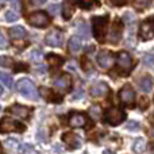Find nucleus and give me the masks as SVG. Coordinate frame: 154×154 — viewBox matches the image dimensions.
<instances>
[{
    "instance_id": "obj_40",
    "label": "nucleus",
    "mask_w": 154,
    "mask_h": 154,
    "mask_svg": "<svg viewBox=\"0 0 154 154\" xmlns=\"http://www.w3.org/2000/svg\"><path fill=\"white\" fill-rule=\"evenodd\" d=\"M152 135L154 137V128H153V130H152Z\"/></svg>"
},
{
    "instance_id": "obj_8",
    "label": "nucleus",
    "mask_w": 154,
    "mask_h": 154,
    "mask_svg": "<svg viewBox=\"0 0 154 154\" xmlns=\"http://www.w3.org/2000/svg\"><path fill=\"white\" fill-rule=\"evenodd\" d=\"M64 42V32L61 30H51L48 35H46V43L51 48H58Z\"/></svg>"
},
{
    "instance_id": "obj_36",
    "label": "nucleus",
    "mask_w": 154,
    "mask_h": 154,
    "mask_svg": "<svg viewBox=\"0 0 154 154\" xmlns=\"http://www.w3.org/2000/svg\"><path fill=\"white\" fill-rule=\"evenodd\" d=\"M149 154H154V143H150V150H149Z\"/></svg>"
},
{
    "instance_id": "obj_18",
    "label": "nucleus",
    "mask_w": 154,
    "mask_h": 154,
    "mask_svg": "<svg viewBox=\"0 0 154 154\" xmlns=\"http://www.w3.org/2000/svg\"><path fill=\"white\" fill-rule=\"evenodd\" d=\"M75 3L76 0H65L62 4V16L65 20H69L75 12Z\"/></svg>"
},
{
    "instance_id": "obj_1",
    "label": "nucleus",
    "mask_w": 154,
    "mask_h": 154,
    "mask_svg": "<svg viewBox=\"0 0 154 154\" xmlns=\"http://www.w3.org/2000/svg\"><path fill=\"white\" fill-rule=\"evenodd\" d=\"M109 18L108 15L104 16H93L92 18V30L93 35L99 42H104V37L107 32V26H108Z\"/></svg>"
},
{
    "instance_id": "obj_4",
    "label": "nucleus",
    "mask_w": 154,
    "mask_h": 154,
    "mask_svg": "<svg viewBox=\"0 0 154 154\" xmlns=\"http://www.w3.org/2000/svg\"><path fill=\"white\" fill-rule=\"evenodd\" d=\"M24 126L11 118H3L0 120V133H23Z\"/></svg>"
},
{
    "instance_id": "obj_32",
    "label": "nucleus",
    "mask_w": 154,
    "mask_h": 154,
    "mask_svg": "<svg viewBox=\"0 0 154 154\" xmlns=\"http://www.w3.org/2000/svg\"><path fill=\"white\" fill-rule=\"evenodd\" d=\"M77 4L81 5V8H91V2H87V0H76Z\"/></svg>"
},
{
    "instance_id": "obj_28",
    "label": "nucleus",
    "mask_w": 154,
    "mask_h": 154,
    "mask_svg": "<svg viewBox=\"0 0 154 154\" xmlns=\"http://www.w3.org/2000/svg\"><path fill=\"white\" fill-rule=\"evenodd\" d=\"M143 62H145V65H147V66H152V68H154V53H152V54H147V56H145Z\"/></svg>"
},
{
    "instance_id": "obj_30",
    "label": "nucleus",
    "mask_w": 154,
    "mask_h": 154,
    "mask_svg": "<svg viewBox=\"0 0 154 154\" xmlns=\"http://www.w3.org/2000/svg\"><path fill=\"white\" fill-rule=\"evenodd\" d=\"M0 66H12V60L10 57L0 56Z\"/></svg>"
},
{
    "instance_id": "obj_34",
    "label": "nucleus",
    "mask_w": 154,
    "mask_h": 154,
    "mask_svg": "<svg viewBox=\"0 0 154 154\" xmlns=\"http://www.w3.org/2000/svg\"><path fill=\"white\" fill-rule=\"evenodd\" d=\"M7 39H5L4 37H3L2 34H0V49H4V48H7Z\"/></svg>"
},
{
    "instance_id": "obj_11",
    "label": "nucleus",
    "mask_w": 154,
    "mask_h": 154,
    "mask_svg": "<svg viewBox=\"0 0 154 154\" xmlns=\"http://www.w3.org/2000/svg\"><path fill=\"white\" fill-rule=\"evenodd\" d=\"M114 62V54L108 50H101L97 56V64L99 66L104 68V69H108L109 66Z\"/></svg>"
},
{
    "instance_id": "obj_23",
    "label": "nucleus",
    "mask_w": 154,
    "mask_h": 154,
    "mask_svg": "<svg viewBox=\"0 0 154 154\" xmlns=\"http://www.w3.org/2000/svg\"><path fill=\"white\" fill-rule=\"evenodd\" d=\"M46 58H48L50 66H53V68H58V66H61V65L64 64V58L60 57V56H57V54H49Z\"/></svg>"
},
{
    "instance_id": "obj_13",
    "label": "nucleus",
    "mask_w": 154,
    "mask_h": 154,
    "mask_svg": "<svg viewBox=\"0 0 154 154\" xmlns=\"http://www.w3.org/2000/svg\"><path fill=\"white\" fill-rule=\"evenodd\" d=\"M87 123H88L87 116H85L84 114H81V112H75V114H72L69 118V125L75 128L84 127Z\"/></svg>"
},
{
    "instance_id": "obj_33",
    "label": "nucleus",
    "mask_w": 154,
    "mask_h": 154,
    "mask_svg": "<svg viewBox=\"0 0 154 154\" xmlns=\"http://www.w3.org/2000/svg\"><path fill=\"white\" fill-rule=\"evenodd\" d=\"M79 31H80V34H84L85 37H87L88 35V30H87V24L84 23V22H82V26H80L79 27Z\"/></svg>"
},
{
    "instance_id": "obj_27",
    "label": "nucleus",
    "mask_w": 154,
    "mask_h": 154,
    "mask_svg": "<svg viewBox=\"0 0 154 154\" xmlns=\"http://www.w3.org/2000/svg\"><path fill=\"white\" fill-rule=\"evenodd\" d=\"M134 5L138 10H145L150 5V0H134Z\"/></svg>"
},
{
    "instance_id": "obj_19",
    "label": "nucleus",
    "mask_w": 154,
    "mask_h": 154,
    "mask_svg": "<svg viewBox=\"0 0 154 154\" xmlns=\"http://www.w3.org/2000/svg\"><path fill=\"white\" fill-rule=\"evenodd\" d=\"M8 34H10V37L12 39H22L26 35V30H24L23 26H15L8 30Z\"/></svg>"
},
{
    "instance_id": "obj_16",
    "label": "nucleus",
    "mask_w": 154,
    "mask_h": 154,
    "mask_svg": "<svg viewBox=\"0 0 154 154\" xmlns=\"http://www.w3.org/2000/svg\"><path fill=\"white\" fill-rule=\"evenodd\" d=\"M54 85L60 89H69L70 85H72V77L68 73H64V75H61L54 80Z\"/></svg>"
},
{
    "instance_id": "obj_21",
    "label": "nucleus",
    "mask_w": 154,
    "mask_h": 154,
    "mask_svg": "<svg viewBox=\"0 0 154 154\" xmlns=\"http://www.w3.org/2000/svg\"><path fill=\"white\" fill-rule=\"evenodd\" d=\"M145 150H146V141L143 138L135 139V142L133 145V152L135 154H143Z\"/></svg>"
},
{
    "instance_id": "obj_17",
    "label": "nucleus",
    "mask_w": 154,
    "mask_h": 154,
    "mask_svg": "<svg viewBox=\"0 0 154 154\" xmlns=\"http://www.w3.org/2000/svg\"><path fill=\"white\" fill-rule=\"evenodd\" d=\"M62 139H64L65 143L69 147H72V149H77V147H80V145H81V139L79 138V135H76V134H73V133H65L64 135H62Z\"/></svg>"
},
{
    "instance_id": "obj_14",
    "label": "nucleus",
    "mask_w": 154,
    "mask_h": 154,
    "mask_svg": "<svg viewBox=\"0 0 154 154\" xmlns=\"http://www.w3.org/2000/svg\"><path fill=\"white\" fill-rule=\"evenodd\" d=\"M108 92V85L106 82H97V84L92 85L89 89V93L92 97H103Z\"/></svg>"
},
{
    "instance_id": "obj_26",
    "label": "nucleus",
    "mask_w": 154,
    "mask_h": 154,
    "mask_svg": "<svg viewBox=\"0 0 154 154\" xmlns=\"http://www.w3.org/2000/svg\"><path fill=\"white\" fill-rule=\"evenodd\" d=\"M89 115L93 119H99L101 116V108L99 106H92L89 108Z\"/></svg>"
},
{
    "instance_id": "obj_2",
    "label": "nucleus",
    "mask_w": 154,
    "mask_h": 154,
    "mask_svg": "<svg viewBox=\"0 0 154 154\" xmlns=\"http://www.w3.org/2000/svg\"><path fill=\"white\" fill-rule=\"evenodd\" d=\"M18 92L20 93L22 96L30 99V100H37L38 96H39V92L37 91L34 82L29 79H20L18 81Z\"/></svg>"
},
{
    "instance_id": "obj_37",
    "label": "nucleus",
    "mask_w": 154,
    "mask_h": 154,
    "mask_svg": "<svg viewBox=\"0 0 154 154\" xmlns=\"http://www.w3.org/2000/svg\"><path fill=\"white\" fill-rule=\"evenodd\" d=\"M103 154H115V153L112 152V150H104Z\"/></svg>"
},
{
    "instance_id": "obj_9",
    "label": "nucleus",
    "mask_w": 154,
    "mask_h": 154,
    "mask_svg": "<svg viewBox=\"0 0 154 154\" xmlns=\"http://www.w3.org/2000/svg\"><path fill=\"white\" fill-rule=\"evenodd\" d=\"M119 99L123 104H127V106H131L135 101V92L131 88V85H125L119 91Z\"/></svg>"
},
{
    "instance_id": "obj_31",
    "label": "nucleus",
    "mask_w": 154,
    "mask_h": 154,
    "mask_svg": "<svg viewBox=\"0 0 154 154\" xmlns=\"http://www.w3.org/2000/svg\"><path fill=\"white\" fill-rule=\"evenodd\" d=\"M16 19H18V15L14 11H7L5 12V20L7 22H15Z\"/></svg>"
},
{
    "instance_id": "obj_12",
    "label": "nucleus",
    "mask_w": 154,
    "mask_h": 154,
    "mask_svg": "<svg viewBox=\"0 0 154 154\" xmlns=\"http://www.w3.org/2000/svg\"><path fill=\"white\" fill-rule=\"evenodd\" d=\"M122 31H123V26L120 23V20H115L114 26L111 29V32H109V42L112 45H116L119 43L120 38H122Z\"/></svg>"
},
{
    "instance_id": "obj_39",
    "label": "nucleus",
    "mask_w": 154,
    "mask_h": 154,
    "mask_svg": "<svg viewBox=\"0 0 154 154\" xmlns=\"http://www.w3.org/2000/svg\"><path fill=\"white\" fill-rule=\"evenodd\" d=\"M2 93H3V88L0 87V96H2Z\"/></svg>"
},
{
    "instance_id": "obj_5",
    "label": "nucleus",
    "mask_w": 154,
    "mask_h": 154,
    "mask_svg": "<svg viewBox=\"0 0 154 154\" xmlns=\"http://www.w3.org/2000/svg\"><path fill=\"white\" fill-rule=\"evenodd\" d=\"M104 118H106V122L111 126H118L125 120L126 115L123 112V109L118 108V107H111L106 111L104 114Z\"/></svg>"
},
{
    "instance_id": "obj_10",
    "label": "nucleus",
    "mask_w": 154,
    "mask_h": 154,
    "mask_svg": "<svg viewBox=\"0 0 154 154\" xmlns=\"http://www.w3.org/2000/svg\"><path fill=\"white\" fill-rule=\"evenodd\" d=\"M7 112L20 118V119H29V116H30V108L22 106V104H12L11 107L7 108Z\"/></svg>"
},
{
    "instance_id": "obj_35",
    "label": "nucleus",
    "mask_w": 154,
    "mask_h": 154,
    "mask_svg": "<svg viewBox=\"0 0 154 154\" xmlns=\"http://www.w3.org/2000/svg\"><path fill=\"white\" fill-rule=\"evenodd\" d=\"M111 3L115 5H123L126 3V0H111Z\"/></svg>"
},
{
    "instance_id": "obj_6",
    "label": "nucleus",
    "mask_w": 154,
    "mask_h": 154,
    "mask_svg": "<svg viewBox=\"0 0 154 154\" xmlns=\"http://www.w3.org/2000/svg\"><path fill=\"white\" fill-rule=\"evenodd\" d=\"M27 22L35 27H46L50 23V18L45 11H35L27 16Z\"/></svg>"
},
{
    "instance_id": "obj_24",
    "label": "nucleus",
    "mask_w": 154,
    "mask_h": 154,
    "mask_svg": "<svg viewBox=\"0 0 154 154\" xmlns=\"http://www.w3.org/2000/svg\"><path fill=\"white\" fill-rule=\"evenodd\" d=\"M41 92H43L45 97L48 99V100H50V101H60V100H62V96L56 95L53 91L48 89V88H42V89H41Z\"/></svg>"
},
{
    "instance_id": "obj_22",
    "label": "nucleus",
    "mask_w": 154,
    "mask_h": 154,
    "mask_svg": "<svg viewBox=\"0 0 154 154\" xmlns=\"http://www.w3.org/2000/svg\"><path fill=\"white\" fill-rule=\"evenodd\" d=\"M68 48H69V51L77 53L81 48V39L79 37H70L69 42H68Z\"/></svg>"
},
{
    "instance_id": "obj_15",
    "label": "nucleus",
    "mask_w": 154,
    "mask_h": 154,
    "mask_svg": "<svg viewBox=\"0 0 154 154\" xmlns=\"http://www.w3.org/2000/svg\"><path fill=\"white\" fill-rule=\"evenodd\" d=\"M4 149L8 154H16L22 150V143L15 138H8L4 141Z\"/></svg>"
},
{
    "instance_id": "obj_3",
    "label": "nucleus",
    "mask_w": 154,
    "mask_h": 154,
    "mask_svg": "<svg viewBox=\"0 0 154 154\" xmlns=\"http://www.w3.org/2000/svg\"><path fill=\"white\" fill-rule=\"evenodd\" d=\"M131 66H133V58L127 51H119L116 57V68L120 75H128Z\"/></svg>"
},
{
    "instance_id": "obj_25",
    "label": "nucleus",
    "mask_w": 154,
    "mask_h": 154,
    "mask_svg": "<svg viewBox=\"0 0 154 154\" xmlns=\"http://www.w3.org/2000/svg\"><path fill=\"white\" fill-rule=\"evenodd\" d=\"M0 80H2V82H4V85L7 88H12V76L8 75V73H0Z\"/></svg>"
},
{
    "instance_id": "obj_29",
    "label": "nucleus",
    "mask_w": 154,
    "mask_h": 154,
    "mask_svg": "<svg viewBox=\"0 0 154 154\" xmlns=\"http://www.w3.org/2000/svg\"><path fill=\"white\" fill-rule=\"evenodd\" d=\"M127 130H130V131H137V130H139L141 128V126H139V123L138 122H135V120H130V122L127 123Z\"/></svg>"
},
{
    "instance_id": "obj_41",
    "label": "nucleus",
    "mask_w": 154,
    "mask_h": 154,
    "mask_svg": "<svg viewBox=\"0 0 154 154\" xmlns=\"http://www.w3.org/2000/svg\"><path fill=\"white\" fill-rule=\"evenodd\" d=\"M2 2H5V0H2Z\"/></svg>"
},
{
    "instance_id": "obj_38",
    "label": "nucleus",
    "mask_w": 154,
    "mask_h": 154,
    "mask_svg": "<svg viewBox=\"0 0 154 154\" xmlns=\"http://www.w3.org/2000/svg\"><path fill=\"white\" fill-rule=\"evenodd\" d=\"M35 3H37V4H42V3H45L46 0H34Z\"/></svg>"
},
{
    "instance_id": "obj_20",
    "label": "nucleus",
    "mask_w": 154,
    "mask_h": 154,
    "mask_svg": "<svg viewBox=\"0 0 154 154\" xmlns=\"http://www.w3.org/2000/svg\"><path fill=\"white\" fill-rule=\"evenodd\" d=\"M138 85L143 92H150L153 88V79L150 76H143L141 80H139Z\"/></svg>"
},
{
    "instance_id": "obj_7",
    "label": "nucleus",
    "mask_w": 154,
    "mask_h": 154,
    "mask_svg": "<svg viewBox=\"0 0 154 154\" xmlns=\"http://www.w3.org/2000/svg\"><path fill=\"white\" fill-rule=\"evenodd\" d=\"M139 37L143 41H149L154 38V16H150L142 22L139 27Z\"/></svg>"
}]
</instances>
